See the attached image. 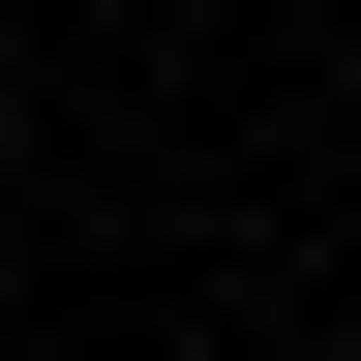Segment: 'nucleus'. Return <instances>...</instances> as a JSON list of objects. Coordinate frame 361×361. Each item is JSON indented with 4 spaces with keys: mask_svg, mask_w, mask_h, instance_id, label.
I'll use <instances>...</instances> for the list:
<instances>
[]
</instances>
